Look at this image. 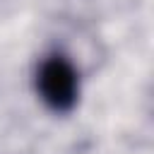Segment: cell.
<instances>
[{
  "mask_svg": "<svg viewBox=\"0 0 154 154\" xmlns=\"http://www.w3.org/2000/svg\"><path fill=\"white\" fill-rule=\"evenodd\" d=\"M36 89H38L41 101L48 108L63 113V111H70L77 103L79 75L67 58L51 55L41 63V67L36 72Z\"/></svg>",
  "mask_w": 154,
  "mask_h": 154,
  "instance_id": "cell-1",
  "label": "cell"
}]
</instances>
